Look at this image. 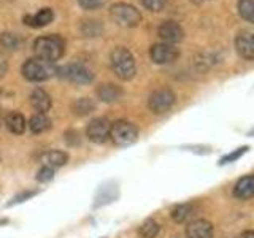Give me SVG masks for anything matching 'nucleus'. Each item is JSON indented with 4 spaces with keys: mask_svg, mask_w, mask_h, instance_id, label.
<instances>
[{
    "mask_svg": "<svg viewBox=\"0 0 254 238\" xmlns=\"http://www.w3.org/2000/svg\"><path fill=\"white\" fill-rule=\"evenodd\" d=\"M35 58L48 62L59 60L65 53V42L59 35H43L38 37L34 42Z\"/></svg>",
    "mask_w": 254,
    "mask_h": 238,
    "instance_id": "f257e3e1",
    "label": "nucleus"
},
{
    "mask_svg": "<svg viewBox=\"0 0 254 238\" xmlns=\"http://www.w3.org/2000/svg\"><path fill=\"white\" fill-rule=\"evenodd\" d=\"M110 65L118 78L123 81H129L137 73V65L132 53L124 46H116L110 54Z\"/></svg>",
    "mask_w": 254,
    "mask_h": 238,
    "instance_id": "f03ea898",
    "label": "nucleus"
},
{
    "mask_svg": "<svg viewBox=\"0 0 254 238\" xmlns=\"http://www.w3.org/2000/svg\"><path fill=\"white\" fill-rule=\"evenodd\" d=\"M58 70L59 68L56 67L54 62H48V60L38 59V58L27 59L21 68L22 76L26 79H29V81H34V83L46 81V79L56 76L58 75Z\"/></svg>",
    "mask_w": 254,
    "mask_h": 238,
    "instance_id": "7ed1b4c3",
    "label": "nucleus"
},
{
    "mask_svg": "<svg viewBox=\"0 0 254 238\" xmlns=\"http://www.w3.org/2000/svg\"><path fill=\"white\" fill-rule=\"evenodd\" d=\"M110 16L118 26L137 27L141 22V13L130 3H113L110 6Z\"/></svg>",
    "mask_w": 254,
    "mask_h": 238,
    "instance_id": "20e7f679",
    "label": "nucleus"
},
{
    "mask_svg": "<svg viewBox=\"0 0 254 238\" xmlns=\"http://www.w3.org/2000/svg\"><path fill=\"white\" fill-rule=\"evenodd\" d=\"M138 137V129L135 127V124L119 119L111 124L110 129V140L115 143L116 146H129L137 140Z\"/></svg>",
    "mask_w": 254,
    "mask_h": 238,
    "instance_id": "39448f33",
    "label": "nucleus"
},
{
    "mask_svg": "<svg viewBox=\"0 0 254 238\" xmlns=\"http://www.w3.org/2000/svg\"><path fill=\"white\" fill-rule=\"evenodd\" d=\"M58 75L67 81L73 83V84H79V86H86L91 84L94 81V73L87 68L83 63H67L58 70Z\"/></svg>",
    "mask_w": 254,
    "mask_h": 238,
    "instance_id": "423d86ee",
    "label": "nucleus"
},
{
    "mask_svg": "<svg viewBox=\"0 0 254 238\" xmlns=\"http://www.w3.org/2000/svg\"><path fill=\"white\" fill-rule=\"evenodd\" d=\"M175 92L169 87H161L156 89L148 99V108L153 111L154 115H164L167 111H170L172 107L175 105Z\"/></svg>",
    "mask_w": 254,
    "mask_h": 238,
    "instance_id": "0eeeda50",
    "label": "nucleus"
},
{
    "mask_svg": "<svg viewBox=\"0 0 254 238\" xmlns=\"http://www.w3.org/2000/svg\"><path fill=\"white\" fill-rule=\"evenodd\" d=\"M110 129L111 124L107 118H95L86 127V137L89 141L100 145L110 140Z\"/></svg>",
    "mask_w": 254,
    "mask_h": 238,
    "instance_id": "6e6552de",
    "label": "nucleus"
},
{
    "mask_svg": "<svg viewBox=\"0 0 254 238\" xmlns=\"http://www.w3.org/2000/svg\"><path fill=\"white\" fill-rule=\"evenodd\" d=\"M149 58L154 63L165 65V63H172L180 58V50L169 43H156L151 46Z\"/></svg>",
    "mask_w": 254,
    "mask_h": 238,
    "instance_id": "1a4fd4ad",
    "label": "nucleus"
},
{
    "mask_svg": "<svg viewBox=\"0 0 254 238\" xmlns=\"http://www.w3.org/2000/svg\"><path fill=\"white\" fill-rule=\"evenodd\" d=\"M157 35L161 37L165 43L169 45H175L180 43L183 38H185V30L180 26L178 22L175 21H165L162 22L157 29Z\"/></svg>",
    "mask_w": 254,
    "mask_h": 238,
    "instance_id": "9d476101",
    "label": "nucleus"
},
{
    "mask_svg": "<svg viewBox=\"0 0 254 238\" xmlns=\"http://www.w3.org/2000/svg\"><path fill=\"white\" fill-rule=\"evenodd\" d=\"M235 48L240 58L245 60H254V34L250 30H242L235 38Z\"/></svg>",
    "mask_w": 254,
    "mask_h": 238,
    "instance_id": "9b49d317",
    "label": "nucleus"
},
{
    "mask_svg": "<svg viewBox=\"0 0 254 238\" xmlns=\"http://www.w3.org/2000/svg\"><path fill=\"white\" fill-rule=\"evenodd\" d=\"M214 229L211 222L205 219H197L189 222L186 227V238H213Z\"/></svg>",
    "mask_w": 254,
    "mask_h": 238,
    "instance_id": "f8f14e48",
    "label": "nucleus"
},
{
    "mask_svg": "<svg viewBox=\"0 0 254 238\" xmlns=\"http://www.w3.org/2000/svg\"><path fill=\"white\" fill-rule=\"evenodd\" d=\"M54 19V11L51 8H42L35 14H26L24 16V24L34 29H42L46 27L48 24H51Z\"/></svg>",
    "mask_w": 254,
    "mask_h": 238,
    "instance_id": "ddd939ff",
    "label": "nucleus"
},
{
    "mask_svg": "<svg viewBox=\"0 0 254 238\" xmlns=\"http://www.w3.org/2000/svg\"><path fill=\"white\" fill-rule=\"evenodd\" d=\"M234 195L238 200H248L254 197V175H248V177L238 179L234 187Z\"/></svg>",
    "mask_w": 254,
    "mask_h": 238,
    "instance_id": "4468645a",
    "label": "nucleus"
},
{
    "mask_svg": "<svg viewBox=\"0 0 254 238\" xmlns=\"http://www.w3.org/2000/svg\"><path fill=\"white\" fill-rule=\"evenodd\" d=\"M123 89L116 84H102L97 87V97L105 103H115L123 97Z\"/></svg>",
    "mask_w": 254,
    "mask_h": 238,
    "instance_id": "2eb2a0df",
    "label": "nucleus"
},
{
    "mask_svg": "<svg viewBox=\"0 0 254 238\" xmlns=\"http://www.w3.org/2000/svg\"><path fill=\"white\" fill-rule=\"evenodd\" d=\"M30 103L38 113H46L51 108V97L43 89H34L30 92Z\"/></svg>",
    "mask_w": 254,
    "mask_h": 238,
    "instance_id": "dca6fc26",
    "label": "nucleus"
},
{
    "mask_svg": "<svg viewBox=\"0 0 254 238\" xmlns=\"http://www.w3.org/2000/svg\"><path fill=\"white\" fill-rule=\"evenodd\" d=\"M42 162L45 167H50V169H58V167H64L68 162V156L64 153V151H46L42 156Z\"/></svg>",
    "mask_w": 254,
    "mask_h": 238,
    "instance_id": "f3484780",
    "label": "nucleus"
},
{
    "mask_svg": "<svg viewBox=\"0 0 254 238\" xmlns=\"http://www.w3.org/2000/svg\"><path fill=\"white\" fill-rule=\"evenodd\" d=\"M79 32L86 38H95L103 34V24L97 19H84L79 24Z\"/></svg>",
    "mask_w": 254,
    "mask_h": 238,
    "instance_id": "a211bd4d",
    "label": "nucleus"
},
{
    "mask_svg": "<svg viewBox=\"0 0 254 238\" xmlns=\"http://www.w3.org/2000/svg\"><path fill=\"white\" fill-rule=\"evenodd\" d=\"M5 124L8 127V130L16 135H21L24 130H26V119H24V116L21 113H18V111H11L10 115H6Z\"/></svg>",
    "mask_w": 254,
    "mask_h": 238,
    "instance_id": "6ab92c4d",
    "label": "nucleus"
},
{
    "mask_svg": "<svg viewBox=\"0 0 254 238\" xmlns=\"http://www.w3.org/2000/svg\"><path fill=\"white\" fill-rule=\"evenodd\" d=\"M29 125L34 133H43L51 129V119L46 116V113H37L30 118Z\"/></svg>",
    "mask_w": 254,
    "mask_h": 238,
    "instance_id": "aec40b11",
    "label": "nucleus"
},
{
    "mask_svg": "<svg viewBox=\"0 0 254 238\" xmlns=\"http://www.w3.org/2000/svg\"><path fill=\"white\" fill-rule=\"evenodd\" d=\"M194 205L190 203H183V205H178L175 206L172 210V219L175 222H178V224H183V222L189 221L190 218L194 216Z\"/></svg>",
    "mask_w": 254,
    "mask_h": 238,
    "instance_id": "412c9836",
    "label": "nucleus"
},
{
    "mask_svg": "<svg viewBox=\"0 0 254 238\" xmlns=\"http://www.w3.org/2000/svg\"><path fill=\"white\" fill-rule=\"evenodd\" d=\"M95 110V102L92 99L81 97L73 103V111L78 116H87Z\"/></svg>",
    "mask_w": 254,
    "mask_h": 238,
    "instance_id": "4be33fe9",
    "label": "nucleus"
},
{
    "mask_svg": "<svg viewBox=\"0 0 254 238\" xmlns=\"http://www.w3.org/2000/svg\"><path fill=\"white\" fill-rule=\"evenodd\" d=\"M0 45L10 51H16V50H19V46L22 45V38L19 35L13 34V32H3V34L0 35Z\"/></svg>",
    "mask_w": 254,
    "mask_h": 238,
    "instance_id": "5701e85b",
    "label": "nucleus"
},
{
    "mask_svg": "<svg viewBox=\"0 0 254 238\" xmlns=\"http://www.w3.org/2000/svg\"><path fill=\"white\" fill-rule=\"evenodd\" d=\"M159 230H161V227H159V224L154 219H146L140 226L138 234H140L141 238H156L157 234H159Z\"/></svg>",
    "mask_w": 254,
    "mask_h": 238,
    "instance_id": "b1692460",
    "label": "nucleus"
},
{
    "mask_svg": "<svg viewBox=\"0 0 254 238\" xmlns=\"http://www.w3.org/2000/svg\"><path fill=\"white\" fill-rule=\"evenodd\" d=\"M238 14L254 24V0H238Z\"/></svg>",
    "mask_w": 254,
    "mask_h": 238,
    "instance_id": "393cba45",
    "label": "nucleus"
},
{
    "mask_svg": "<svg viewBox=\"0 0 254 238\" xmlns=\"http://www.w3.org/2000/svg\"><path fill=\"white\" fill-rule=\"evenodd\" d=\"M195 63H197L198 68L205 71V70H208L210 67H213L214 63H218V58L213 53H202L200 56H197Z\"/></svg>",
    "mask_w": 254,
    "mask_h": 238,
    "instance_id": "a878e982",
    "label": "nucleus"
},
{
    "mask_svg": "<svg viewBox=\"0 0 254 238\" xmlns=\"http://www.w3.org/2000/svg\"><path fill=\"white\" fill-rule=\"evenodd\" d=\"M141 3H143V6L146 8V10L153 11V13H157V11L164 10L167 0H141Z\"/></svg>",
    "mask_w": 254,
    "mask_h": 238,
    "instance_id": "bb28decb",
    "label": "nucleus"
},
{
    "mask_svg": "<svg viewBox=\"0 0 254 238\" xmlns=\"http://www.w3.org/2000/svg\"><path fill=\"white\" fill-rule=\"evenodd\" d=\"M79 6L83 8V10H99L103 5H105V0H78Z\"/></svg>",
    "mask_w": 254,
    "mask_h": 238,
    "instance_id": "cd10ccee",
    "label": "nucleus"
},
{
    "mask_svg": "<svg viewBox=\"0 0 254 238\" xmlns=\"http://www.w3.org/2000/svg\"><path fill=\"white\" fill-rule=\"evenodd\" d=\"M246 151H248V146H242V148H238L237 151H234V153H230V154H227V156H224L221 159V164H227V162H234V161H237L238 157H242Z\"/></svg>",
    "mask_w": 254,
    "mask_h": 238,
    "instance_id": "c85d7f7f",
    "label": "nucleus"
},
{
    "mask_svg": "<svg viewBox=\"0 0 254 238\" xmlns=\"http://www.w3.org/2000/svg\"><path fill=\"white\" fill-rule=\"evenodd\" d=\"M53 178H54V169H50V167H45V165L37 175V179L40 182H48V181H51Z\"/></svg>",
    "mask_w": 254,
    "mask_h": 238,
    "instance_id": "c756f323",
    "label": "nucleus"
},
{
    "mask_svg": "<svg viewBox=\"0 0 254 238\" xmlns=\"http://www.w3.org/2000/svg\"><path fill=\"white\" fill-rule=\"evenodd\" d=\"M65 141H67V145H70V146H76V145H79L81 138H79V133L76 130H68L65 133Z\"/></svg>",
    "mask_w": 254,
    "mask_h": 238,
    "instance_id": "7c9ffc66",
    "label": "nucleus"
},
{
    "mask_svg": "<svg viewBox=\"0 0 254 238\" xmlns=\"http://www.w3.org/2000/svg\"><path fill=\"white\" fill-rule=\"evenodd\" d=\"M32 195H35V192H26V194H22V195H18V197H16L10 205H14V203H18V202H24V198L32 197Z\"/></svg>",
    "mask_w": 254,
    "mask_h": 238,
    "instance_id": "2f4dec72",
    "label": "nucleus"
},
{
    "mask_svg": "<svg viewBox=\"0 0 254 238\" xmlns=\"http://www.w3.org/2000/svg\"><path fill=\"white\" fill-rule=\"evenodd\" d=\"M237 238H254V230H246V232L240 234Z\"/></svg>",
    "mask_w": 254,
    "mask_h": 238,
    "instance_id": "473e14b6",
    "label": "nucleus"
},
{
    "mask_svg": "<svg viewBox=\"0 0 254 238\" xmlns=\"http://www.w3.org/2000/svg\"><path fill=\"white\" fill-rule=\"evenodd\" d=\"M6 63H5V60H2L0 59V76H3L5 75V71H6Z\"/></svg>",
    "mask_w": 254,
    "mask_h": 238,
    "instance_id": "72a5a7b5",
    "label": "nucleus"
},
{
    "mask_svg": "<svg viewBox=\"0 0 254 238\" xmlns=\"http://www.w3.org/2000/svg\"><path fill=\"white\" fill-rule=\"evenodd\" d=\"M192 3L195 5H202V3H206V2H211V0H190Z\"/></svg>",
    "mask_w": 254,
    "mask_h": 238,
    "instance_id": "f704fd0d",
    "label": "nucleus"
},
{
    "mask_svg": "<svg viewBox=\"0 0 254 238\" xmlns=\"http://www.w3.org/2000/svg\"><path fill=\"white\" fill-rule=\"evenodd\" d=\"M3 124V113H2V108H0V125Z\"/></svg>",
    "mask_w": 254,
    "mask_h": 238,
    "instance_id": "c9c22d12",
    "label": "nucleus"
}]
</instances>
